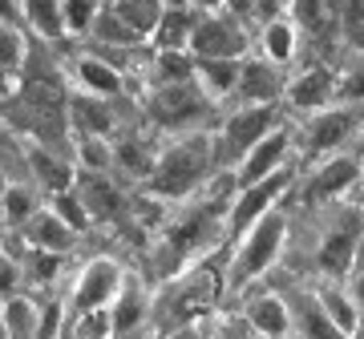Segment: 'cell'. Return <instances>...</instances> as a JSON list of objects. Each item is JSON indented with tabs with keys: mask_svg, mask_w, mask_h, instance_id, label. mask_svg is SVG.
<instances>
[{
	"mask_svg": "<svg viewBox=\"0 0 364 339\" xmlns=\"http://www.w3.org/2000/svg\"><path fill=\"white\" fill-rule=\"evenodd\" d=\"M352 271H364V230L356 238V255H352Z\"/></svg>",
	"mask_w": 364,
	"mask_h": 339,
	"instance_id": "f6af8a7d",
	"label": "cell"
},
{
	"mask_svg": "<svg viewBox=\"0 0 364 339\" xmlns=\"http://www.w3.org/2000/svg\"><path fill=\"white\" fill-rule=\"evenodd\" d=\"M247 16L231 9L198 13V25L191 33V57H247Z\"/></svg>",
	"mask_w": 364,
	"mask_h": 339,
	"instance_id": "5b68a950",
	"label": "cell"
},
{
	"mask_svg": "<svg viewBox=\"0 0 364 339\" xmlns=\"http://www.w3.org/2000/svg\"><path fill=\"white\" fill-rule=\"evenodd\" d=\"M364 178V157L356 154H328L320 166L312 170V178L299 190V202L304 206H316V202H332V198L348 194L352 186Z\"/></svg>",
	"mask_w": 364,
	"mask_h": 339,
	"instance_id": "ba28073f",
	"label": "cell"
},
{
	"mask_svg": "<svg viewBox=\"0 0 364 339\" xmlns=\"http://www.w3.org/2000/svg\"><path fill=\"white\" fill-rule=\"evenodd\" d=\"M4 327H9V335H13V339L37 335L41 303L37 299H25V295H9V299H4Z\"/></svg>",
	"mask_w": 364,
	"mask_h": 339,
	"instance_id": "83f0119b",
	"label": "cell"
},
{
	"mask_svg": "<svg viewBox=\"0 0 364 339\" xmlns=\"http://www.w3.org/2000/svg\"><path fill=\"white\" fill-rule=\"evenodd\" d=\"M105 4H109V9H114V13L122 16V21H126L142 40L154 33L158 21H162V13H166L162 0H105Z\"/></svg>",
	"mask_w": 364,
	"mask_h": 339,
	"instance_id": "484cf974",
	"label": "cell"
},
{
	"mask_svg": "<svg viewBox=\"0 0 364 339\" xmlns=\"http://www.w3.org/2000/svg\"><path fill=\"white\" fill-rule=\"evenodd\" d=\"M37 194L28 190L25 182H9L4 186V198H0V218L9 222V226H16V230H25V222L37 214Z\"/></svg>",
	"mask_w": 364,
	"mask_h": 339,
	"instance_id": "f1b7e54d",
	"label": "cell"
},
{
	"mask_svg": "<svg viewBox=\"0 0 364 339\" xmlns=\"http://www.w3.org/2000/svg\"><path fill=\"white\" fill-rule=\"evenodd\" d=\"M25 65V40H21V28L0 21V73H16Z\"/></svg>",
	"mask_w": 364,
	"mask_h": 339,
	"instance_id": "d590c367",
	"label": "cell"
},
{
	"mask_svg": "<svg viewBox=\"0 0 364 339\" xmlns=\"http://www.w3.org/2000/svg\"><path fill=\"white\" fill-rule=\"evenodd\" d=\"M61 303H41V327H37V335H57L61 331Z\"/></svg>",
	"mask_w": 364,
	"mask_h": 339,
	"instance_id": "60d3db41",
	"label": "cell"
},
{
	"mask_svg": "<svg viewBox=\"0 0 364 339\" xmlns=\"http://www.w3.org/2000/svg\"><path fill=\"white\" fill-rule=\"evenodd\" d=\"M344 28L356 45H364V0H344Z\"/></svg>",
	"mask_w": 364,
	"mask_h": 339,
	"instance_id": "ab89813d",
	"label": "cell"
},
{
	"mask_svg": "<svg viewBox=\"0 0 364 339\" xmlns=\"http://www.w3.org/2000/svg\"><path fill=\"white\" fill-rule=\"evenodd\" d=\"M25 279L28 283H53V274L61 271V255L57 250H41V247H28L25 255Z\"/></svg>",
	"mask_w": 364,
	"mask_h": 339,
	"instance_id": "e575fe53",
	"label": "cell"
},
{
	"mask_svg": "<svg viewBox=\"0 0 364 339\" xmlns=\"http://www.w3.org/2000/svg\"><path fill=\"white\" fill-rule=\"evenodd\" d=\"M243 315H247V327L259 331V335H287V331H291V307H287V299H279V295H259V299H251L247 307H243Z\"/></svg>",
	"mask_w": 364,
	"mask_h": 339,
	"instance_id": "7402d4cb",
	"label": "cell"
},
{
	"mask_svg": "<svg viewBox=\"0 0 364 339\" xmlns=\"http://www.w3.org/2000/svg\"><path fill=\"white\" fill-rule=\"evenodd\" d=\"M348 291L356 295V303L364 307V271H356V279H348Z\"/></svg>",
	"mask_w": 364,
	"mask_h": 339,
	"instance_id": "ee69618b",
	"label": "cell"
},
{
	"mask_svg": "<svg viewBox=\"0 0 364 339\" xmlns=\"http://www.w3.org/2000/svg\"><path fill=\"white\" fill-rule=\"evenodd\" d=\"M77 166L81 170H93V174H109V166H114V145L105 142V138L81 133V142H77Z\"/></svg>",
	"mask_w": 364,
	"mask_h": 339,
	"instance_id": "4dcf8cb0",
	"label": "cell"
},
{
	"mask_svg": "<svg viewBox=\"0 0 364 339\" xmlns=\"http://www.w3.org/2000/svg\"><path fill=\"white\" fill-rule=\"evenodd\" d=\"M215 291H219V279L210 271H186L166 295V311H170L166 327H182V323H191L195 311H207Z\"/></svg>",
	"mask_w": 364,
	"mask_h": 339,
	"instance_id": "4fadbf2b",
	"label": "cell"
},
{
	"mask_svg": "<svg viewBox=\"0 0 364 339\" xmlns=\"http://www.w3.org/2000/svg\"><path fill=\"white\" fill-rule=\"evenodd\" d=\"M336 85H340V77L332 73V69L308 65L296 81H287V93H284V97H287V105H291V109L316 113V109H324V105L336 101Z\"/></svg>",
	"mask_w": 364,
	"mask_h": 339,
	"instance_id": "5bb4252c",
	"label": "cell"
},
{
	"mask_svg": "<svg viewBox=\"0 0 364 339\" xmlns=\"http://www.w3.org/2000/svg\"><path fill=\"white\" fill-rule=\"evenodd\" d=\"M291 145H296V138H291V130L279 121V126H275L267 138H259V142L243 154V162L231 170L235 190H239V186H255V182H263V178L279 174V170H284V162L291 157Z\"/></svg>",
	"mask_w": 364,
	"mask_h": 339,
	"instance_id": "9c48e42d",
	"label": "cell"
},
{
	"mask_svg": "<svg viewBox=\"0 0 364 339\" xmlns=\"http://www.w3.org/2000/svg\"><path fill=\"white\" fill-rule=\"evenodd\" d=\"M364 230V210L352 202V206L340 210V218L320 235V250H316V262L328 279H344L352 271V255H356V238Z\"/></svg>",
	"mask_w": 364,
	"mask_h": 339,
	"instance_id": "52a82bcc",
	"label": "cell"
},
{
	"mask_svg": "<svg viewBox=\"0 0 364 339\" xmlns=\"http://www.w3.org/2000/svg\"><path fill=\"white\" fill-rule=\"evenodd\" d=\"M122 279H126V271L117 267L114 259H93L85 262V271L77 274V283H73V291H69V319L81 311H93V307H109L114 303V295L122 291Z\"/></svg>",
	"mask_w": 364,
	"mask_h": 339,
	"instance_id": "30bf717a",
	"label": "cell"
},
{
	"mask_svg": "<svg viewBox=\"0 0 364 339\" xmlns=\"http://www.w3.org/2000/svg\"><path fill=\"white\" fill-rule=\"evenodd\" d=\"M324 9H328V0H291V16H296V25L299 28H320V21H324Z\"/></svg>",
	"mask_w": 364,
	"mask_h": 339,
	"instance_id": "8d00e7d4",
	"label": "cell"
},
{
	"mask_svg": "<svg viewBox=\"0 0 364 339\" xmlns=\"http://www.w3.org/2000/svg\"><path fill=\"white\" fill-rule=\"evenodd\" d=\"M336 101H356V105L364 101V61H360V65H352L348 73L340 77V85H336Z\"/></svg>",
	"mask_w": 364,
	"mask_h": 339,
	"instance_id": "74e56055",
	"label": "cell"
},
{
	"mask_svg": "<svg viewBox=\"0 0 364 339\" xmlns=\"http://www.w3.org/2000/svg\"><path fill=\"white\" fill-rule=\"evenodd\" d=\"M287 93V77L279 73L272 57H243L239 69V89L235 97L243 105H275Z\"/></svg>",
	"mask_w": 364,
	"mask_h": 339,
	"instance_id": "7c38bea8",
	"label": "cell"
},
{
	"mask_svg": "<svg viewBox=\"0 0 364 339\" xmlns=\"http://www.w3.org/2000/svg\"><path fill=\"white\" fill-rule=\"evenodd\" d=\"M210 97L207 89L198 85L195 77H182V81H166V85H154L150 97H146V113L158 130L166 133H186L198 130V121L210 113Z\"/></svg>",
	"mask_w": 364,
	"mask_h": 339,
	"instance_id": "3957f363",
	"label": "cell"
},
{
	"mask_svg": "<svg viewBox=\"0 0 364 339\" xmlns=\"http://www.w3.org/2000/svg\"><path fill=\"white\" fill-rule=\"evenodd\" d=\"M360 121L364 118H360V109H356V101L324 105V109H316L312 118H308V126H304V133H299V145H304V154L328 157L360 130Z\"/></svg>",
	"mask_w": 364,
	"mask_h": 339,
	"instance_id": "8992f818",
	"label": "cell"
},
{
	"mask_svg": "<svg viewBox=\"0 0 364 339\" xmlns=\"http://www.w3.org/2000/svg\"><path fill=\"white\" fill-rule=\"evenodd\" d=\"M28 166H33V174H37V182L49 190V194H57V190H69L73 186V166L69 162H61V157L53 154V150H28Z\"/></svg>",
	"mask_w": 364,
	"mask_h": 339,
	"instance_id": "4316f807",
	"label": "cell"
},
{
	"mask_svg": "<svg viewBox=\"0 0 364 339\" xmlns=\"http://www.w3.org/2000/svg\"><path fill=\"white\" fill-rule=\"evenodd\" d=\"M69 121L77 126V133H93V138H109L117 130L109 97H97V93H85V89L69 101Z\"/></svg>",
	"mask_w": 364,
	"mask_h": 339,
	"instance_id": "d6986e66",
	"label": "cell"
},
{
	"mask_svg": "<svg viewBox=\"0 0 364 339\" xmlns=\"http://www.w3.org/2000/svg\"><path fill=\"white\" fill-rule=\"evenodd\" d=\"M53 210H57V214H61V218H65L73 230H90V226H93V214H90V206L81 202L77 186L57 190V194H53Z\"/></svg>",
	"mask_w": 364,
	"mask_h": 339,
	"instance_id": "1f68e13d",
	"label": "cell"
},
{
	"mask_svg": "<svg viewBox=\"0 0 364 339\" xmlns=\"http://www.w3.org/2000/svg\"><path fill=\"white\" fill-rule=\"evenodd\" d=\"M198 25V9H191V4H170L166 13H162V21H158V28L150 33V40H154V49H186L191 52V33H195Z\"/></svg>",
	"mask_w": 364,
	"mask_h": 339,
	"instance_id": "ffe728a7",
	"label": "cell"
},
{
	"mask_svg": "<svg viewBox=\"0 0 364 339\" xmlns=\"http://www.w3.org/2000/svg\"><path fill=\"white\" fill-rule=\"evenodd\" d=\"M259 45H263V57H272L275 65L296 61V49H299V25H296V16L279 13V16H272V21H263Z\"/></svg>",
	"mask_w": 364,
	"mask_h": 339,
	"instance_id": "44dd1931",
	"label": "cell"
},
{
	"mask_svg": "<svg viewBox=\"0 0 364 339\" xmlns=\"http://www.w3.org/2000/svg\"><path fill=\"white\" fill-rule=\"evenodd\" d=\"M0 21H9V25H25V0H0Z\"/></svg>",
	"mask_w": 364,
	"mask_h": 339,
	"instance_id": "b9f144b4",
	"label": "cell"
},
{
	"mask_svg": "<svg viewBox=\"0 0 364 339\" xmlns=\"http://www.w3.org/2000/svg\"><path fill=\"white\" fill-rule=\"evenodd\" d=\"M77 186V194H81V202L90 206V214H93V222H114V218H122V206H126V198H122V190H117L105 174H81V182H73Z\"/></svg>",
	"mask_w": 364,
	"mask_h": 339,
	"instance_id": "ac0fdd59",
	"label": "cell"
},
{
	"mask_svg": "<svg viewBox=\"0 0 364 339\" xmlns=\"http://www.w3.org/2000/svg\"><path fill=\"white\" fill-rule=\"evenodd\" d=\"M73 81H77V89L85 93H97V97H117V93L126 89V77H122V69L102 57V52H81L77 61H73Z\"/></svg>",
	"mask_w": 364,
	"mask_h": 339,
	"instance_id": "9a60e30c",
	"label": "cell"
},
{
	"mask_svg": "<svg viewBox=\"0 0 364 339\" xmlns=\"http://www.w3.org/2000/svg\"><path fill=\"white\" fill-rule=\"evenodd\" d=\"M182 4H191L198 13H215V9H227V0H182Z\"/></svg>",
	"mask_w": 364,
	"mask_h": 339,
	"instance_id": "7bdbcfd3",
	"label": "cell"
},
{
	"mask_svg": "<svg viewBox=\"0 0 364 339\" xmlns=\"http://www.w3.org/2000/svg\"><path fill=\"white\" fill-rule=\"evenodd\" d=\"M279 126V105H239L235 113H227L215 133V154H219V166H239L243 154L251 145L267 138V133Z\"/></svg>",
	"mask_w": 364,
	"mask_h": 339,
	"instance_id": "277c9868",
	"label": "cell"
},
{
	"mask_svg": "<svg viewBox=\"0 0 364 339\" xmlns=\"http://www.w3.org/2000/svg\"><path fill=\"white\" fill-rule=\"evenodd\" d=\"M356 335H364V307H360V319H356Z\"/></svg>",
	"mask_w": 364,
	"mask_h": 339,
	"instance_id": "7dc6e473",
	"label": "cell"
},
{
	"mask_svg": "<svg viewBox=\"0 0 364 339\" xmlns=\"http://www.w3.org/2000/svg\"><path fill=\"white\" fill-rule=\"evenodd\" d=\"M284 235H287V214L284 206H272L259 222H251L243 235L235 238V255H231V279L227 287L231 291H243L247 283H255L259 274H267L279 250H284Z\"/></svg>",
	"mask_w": 364,
	"mask_h": 339,
	"instance_id": "7a4b0ae2",
	"label": "cell"
},
{
	"mask_svg": "<svg viewBox=\"0 0 364 339\" xmlns=\"http://www.w3.org/2000/svg\"><path fill=\"white\" fill-rule=\"evenodd\" d=\"M109 315H114V335H122V331H138L146 319V291L142 283L134 279V274H126L122 279V291L114 295V303H109Z\"/></svg>",
	"mask_w": 364,
	"mask_h": 339,
	"instance_id": "603a6c76",
	"label": "cell"
},
{
	"mask_svg": "<svg viewBox=\"0 0 364 339\" xmlns=\"http://www.w3.org/2000/svg\"><path fill=\"white\" fill-rule=\"evenodd\" d=\"M25 25L33 28L41 40H61V37H69L61 0H25Z\"/></svg>",
	"mask_w": 364,
	"mask_h": 339,
	"instance_id": "d4e9b609",
	"label": "cell"
},
{
	"mask_svg": "<svg viewBox=\"0 0 364 339\" xmlns=\"http://www.w3.org/2000/svg\"><path fill=\"white\" fill-rule=\"evenodd\" d=\"M239 69H243V57H195V81L207 89L210 101L235 97Z\"/></svg>",
	"mask_w": 364,
	"mask_h": 339,
	"instance_id": "e0dca14e",
	"label": "cell"
},
{
	"mask_svg": "<svg viewBox=\"0 0 364 339\" xmlns=\"http://www.w3.org/2000/svg\"><path fill=\"white\" fill-rule=\"evenodd\" d=\"M0 335H9V327H4V299H0Z\"/></svg>",
	"mask_w": 364,
	"mask_h": 339,
	"instance_id": "bcb514c9",
	"label": "cell"
},
{
	"mask_svg": "<svg viewBox=\"0 0 364 339\" xmlns=\"http://www.w3.org/2000/svg\"><path fill=\"white\" fill-rule=\"evenodd\" d=\"M320 303H324V311L332 315V323H336L340 335H356V319H360V303L356 295L348 291V283H324V287H316Z\"/></svg>",
	"mask_w": 364,
	"mask_h": 339,
	"instance_id": "cb8c5ba5",
	"label": "cell"
},
{
	"mask_svg": "<svg viewBox=\"0 0 364 339\" xmlns=\"http://www.w3.org/2000/svg\"><path fill=\"white\" fill-rule=\"evenodd\" d=\"M81 230H73L61 214L53 206H41L33 218L25 222V243L28 247H41V250H57V255H69L73 243H77Z\"/></svg>",
	"mask_w": 364,
	"mask_h": 339,
	"instance_id": "2e32d148",
	"label": "cell"
},
{
	"mask_svg": "<svg viewBox=\"0 0 364 339\" xmlns=\"http://www.w3.org/2000/svg\"><path fill=\"white\" fill-rule=\"evenodd\" d=\"M21 283H25V267H21L16 259H9V255H0V299L16 295Z\"/></svg>",
	"mask_w": 364,
	"mask_h": 339,
	"instance_id": "f35d334b",
	"label": "cell"
},
{
	"mask_svg": "<svg viewBox=\"0 0 364 339\" xmlns=\"http://www.w3.org/2000/svg\"><path fill=\"white\" fill-rule=\"evenodd\" d=\"M69 331L81 339H105V335H114V315H109V307H93V311H81L69 319Z\"/></svg>",
	"mask_w": 364,
	"mask_h": 339,
	"instance_id": "836d02e7",
	"label": "cell"
},
{
	"mask_svg": "<svg viewBox=\"0 0 364 339\" xmlns=\"http://www.w3.org/2000/svg\"><path fill=\"white\" fill-rule=\"evenodd\" d=\"M102 4L105 0H61L69 37H85V33L93 28V21H97V13H102Z\"/></svg>",
	"mask_w": 364,
	"mask_h": 339,
	"instance_id": "d6a6232c",
	"label": "cell"
},
{
	"mask_svg": "<svg viewBox=\"0 0 364 339\" xmlns=\"http://www.w3.org/2000/svg\"><path fill=\"white\" fill-rule=\"evenodd\" d=\"M219 166V154H215V138L207 130H186L178 133L166 150H158L154 170L146 178V190L162 202H178V198H191L203 186L210 170Z\"/></svg>",
	"mask_w": 364,
	"mask_h": 339,
	"instance_id": "6da1fadb",
	"label": "cell"
},
{
	"mask_svg": "<svg viewBox=\"0 0 364 339\" xmlns=\"http://www.w3.org/2000/svg\"><path fill=\"white\" fill-rule=\"evenodd\" d=\"M284 190H287V174H284V170L272 174V178H263V182H255V186H239L235 202L227 206V235L239 238L251 222H259L272 206H279Z\"/></svg>",
	"mask_w": 364,
	"mask_h": 339,
	"instance_id": "8fae6325",
	"label": "cell"
},
{
	"mask_svg": "<svg viewBox=\"0 0 364 339\" xmlns=\"http://www.w3.org/2000/svg\"><path fill=\"white\" fill-rule=\"evenodd\" d=\"M154 157H158V150L150 142H142V138H122V142L114 145V166L130 170V174H138V178H150Z\"/></svg>",
	"mask_w": 364,
	"mask_h": 339,
	"instance_id": "f546056e",
	"label": "cell"
}]
</instances>
